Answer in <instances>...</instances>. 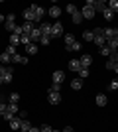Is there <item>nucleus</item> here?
<instances>
[{"label":"nucleus","mask_w":118,"mask_h":132,"mask_svg":"<svg viewBox=\"0 0 118 132\" xmlns=\"http://www.w3.org/2000/svg\"><path fill=\"white\" fill-rule=\"evenodd\" d=\"M63 81H65V71H61V69L53 71V83H57V85H63Z\"/></svg>","instance_id":"nucleus-8"},{"label":"nucleus","mask_w":118,"mask_h":132,"mask_svg":"<svg viewBox=\"0 0 118 132\" xmlns=\"http://www.w3.org/2000/svg\"><path fill=\"white\" fill-rule=\"evenodd\" d=\"M0 22H6V18H4V16H2V14H0Z\"/></svg>","instance_id":"nucleus-48"},{"label":"nucleus","mask_w":118,"mask_h":132,"mask_svg":"<svg viewBox=\"0 0 118 132\" xmlns=\"http://www.w3.org/2000/svg\"><path fill=\"white\" fill-rule=\"evenodd\" d=\"M4 28H6V30H10V32H14V28H16V16H14V14H8V16H6Z\"/></svg>","instance_id":"nucleus-4"},{"label":"nucleus","mask_w":118,"mask_h":132,"mask_svg":"<svg viewBox=\"0 0 118 132\" xmlns=\"http://www.w3.org/2000/svg\"><path fill=\"white\" fill-rule=\"evenodd\" d=\"M110 53H112V51L108 50L106 45H102V47H101V55H110Z\"/></svg>","instance_id":"nucleus-40"},{"label":"nucleus","mask_w":118,"mask_h":132,"mask_svg":"<svg viewBox=\"0 0 118 132\" xmlns=\"http://www.w3.org/2000/svg\"><path fill=\"white\" fill-rule=\"evenodd\" d=\"M108 89H110V91H116V89H118V83H116V81H112L110 85H108Z\"/></svg>","instance_id":"nucleus-44"},{"label":"nucleus","mask_w":118,"mask_h":132,"mask_svg":"<svg viewBox=\"0 0 118 132\" xmlns=\"http://www.w3.org/2000/svg\"><path fill=\"white\" fill-rule=\"evenodd\" d=\"M28 132H39V126H32V128H30Z\"/></svg>","instance_id":"nucleus-47"},{"label":"nucleus","mask_w":118,"mask_h":132,"mask_svg":"<svg viewBox=\"0 0 118 132\" xmlns=\"http://www.w3.org/2000/svg\"><path fill=\"white\" fill-rule=\"evenodd\" d=\"M79 63H81V67L89 69V67L93 65V55H89V53H83V57L79 59Z\"/></svg>","instance_id":"nucleus-6"},{"label":"nucleus","mask_w":118,"mask_h":132,"mask_svg":"<svg viewBox=\"0 0 118 132\" xmlns=\"http://www.w3.org/2000/svg\"><path fill=\"white\" fill-rule=\"evenodd\" d=\"M6 112H10V114H18V105L6 103Z\"/></svg>","instance_id":"nucleus-21"},{"label":"nucleus","mask_w":118,"mask_h":132,"mask_svg":"<svg viewBox=\"0 0 118 132\" xmlns=\"http://www.w3.org/2000/svg\"><path fill=\"white\" fill-rule=\"evenodd\" d=\"M53 130V128L49 126V124H41V126H39V132H51Z\"/></svg>","instance_id":"nucleus-39"},{"label":"nucleus","mask_w":118,"mask_h":132,"mask_svg":"<svg viewBox=\"0 0 118 132\" xmlns=\"http://www.w3.org/2000/svg\"><path fill=\"white\" fill-rule=\"evenodd\" d=\"M12 61H14V63H20V65H26V63H28V57H24V55H12Z\"/></svg>","instance_id":"nucleus-15"},{"label":"nucleus","mask_w":118,"mask_h":132,"mask_svg":"<svg viewBox=\"0 0 118 132\" xmlns=\"http://www.w3.org/2000/svg\"><path fill=\"white\" fill-rule=\"evenodd\" d=\"M26 53H28V55H35V53H38V45H35V44H28V45H26Z\"/></svg>","instance_id":"nucleus-19"},{"label":"nucleus","mask_w":118,"mask_h":132,"mask_svg":"<svg viewBox=\"0 0 118 132\" xmlns=\"http://www.w3.org/2000/svg\"><path fill=\"white\" fill-rule=\"evenodd\" d=\"M102 34H104V38L106 39H112L118 36V30L116 28H102Z\"/></svg>","instance_id":"nucleus-9"},{"label":"nucleus","mask_w":118,"mask_h":132,"mask_svg":"<svg viewBox=\"0 0 118 132\" xmlns=\"http://www.w3.org/2000/svg\"><path fill=\"white\" fill-rule=\"evenodd\" d=\"M69 69H71V71H79V69H81L79 59H71V61H69Z\"/></svg>","instance_id":"nucleus-20"},{"label":"nucleus","mask_w":118,"mask_h":132,"mask_svg":"<svg viewBox=\"0 0 118 132\" xmlns=\"http://www.w3.org/2000/svg\"><path fill=\"white\" fill-rule=\"evenodd\" d=\"M67 51H81V44H79L77 39H75L71 45H67Z\"/></svg>","instance_id":"nucleus-25"},{"label":"nucleus","mask_w":118,"mask_h":132,"mask_svg":"<svg viewBox=\"0 0 118 132\" xmlns=\"http://www.w3.org/2000/svg\"><path fill=\"white\" fill-rule=\"evenodd\" d=\"M20 132H24V130H20Z\"/></svg>","instance_id":"nucleus-51"},{"label":"nucleus","mask_w":118,"mask_h":132,"mask_svg":"<svg viewBox=\"0 0 118 132\" xmlns=\"http://www.w3.org/2000/svg\"><path fill=\"white\" fill-rule=\"evenodd\" d=\"M0 85H4V83H2V75H0Z\"/></svg>","instance_id":"nucleus-49"},{"label":"nucleus","mask_w":118,"mask_h":132,"mask_svg":"<svg viewBox=\"0 0 118 132\" xmlns=\"http://www.w3.org/2000/svg\"><path fill=\"white\" fill-rule=\"evenodd\" d=\"M110 51H116L118 50V38H112V39H106V44H104Z\"/></svg>","instance_id":"nucleus-12"},{"label":"nucleus","mask_w":118,"mask_h":132,"mask_svg":"<svg viewBox=\"0 0 118 132\" xmlns=\"http://www.w3.org/2000/svg\"><path fill=\"white\" fill-rule=\"evenodd\" d=\"M4 53H8V55H10V57H12V55H16V47H14V45H8Z\"/></svg>","instance_id":"nucleus-37"},{"label":"nucleus","mask_w":118,"mask_h":132,"mask_svg":"<svg viewBox=\"0 0 118 132\" xmlns=\"http://www.w3.org/2000/svg\"><path fill=\"white\" fill-rule=\"evenodd\" d=\"M79 12H81V16L87 18V20H93V18H95V10H93L90 6H83V8H81Z\"/></svg>","instance_id":"nucleus-5"},{"label":"nucleus","mask_w":118,"mask_h":132,"mask_svg":"<svg viewBox=\"0 0 118 132\" xmlns=\"http://www.w3.org/2000/svg\"><path fill=\"white\" fill-rule=\"evenodd\" d=\"M39 32H41V38H51V24L41 22L39 24Z\"/></svg>","instance_id":"nucleus-3"},{"label":"nucleus","mask_w":118,"mask_h":132,"mask_svg":"<svg viewBox=\"0 0 118 132\" xmlns=\"http://www.w3.org/2000/svg\"><path fill=\"white\" fill-rule=\"evenodd\" d=\"M24 18H26V22L34 24V12H32V8H26V10H24Z\"/></svg>","instance_id":"nucleus-18"},{"label":"nucleus","mask_w":118,"mask_h":132,"mask_svg":"<svg viewBox=\"0 0 118 132\" xmlns=\"http://www.w3.org/2000/svg\"><path fill=\"white\" fill-rule=\"evenodd\" d=\"M71 89H75V91H79V89H83V81H81V79H73V81H71Z\"/></svg>","instance_id":"nucleus-23"},{"label":"nucleus","mask_w":118,"mask_h":132,"mask_svg":"<svg viewBox=\"0 0 118 132\" xmlns=\"http://www.w3.org/2000/svg\"><path fill=\"white\" fill-rule=\"evenodd\" d=\"M12 79H14V75H12V73H4V75H2V83H4V85L12 83Z\"/></svg>","instance_id":"nucleus-31"},{"label":"nucleus","mask_w":118,"mask_h":132,"mask_svg":"<svg viewBox=\"0 0 118 132\" xmlns=\"http://www.w3.org/2000/svg\"><path fill=\"white\" fill-rule=\"evenodd\" d=\"M30 8H32V12H34V22H41V18L45 16V10H43V6L32 4Z\"/></svg>","instance_id":"nucleus-1"},{"label":"nucleus","mask_w":118,"mask_h":132,"mask_svg":"<svg viewBox=\"0 0 118 132\" xmlns=\"http://www.w3.org/2000/svg\"><path fill=\"white\" fill-rule=\"evenodd\" d=\"M8 124H10V130H14V132H16V130H20V124H22V118H20V116H14V118H12V120L10 122H8Z\"/></svg>","instance_id":"nucleus-11"},{"label":"nucleus","mask_w":118,"mask_h":132,"mask_svg":"<svg viewBox=\"0 0 118 132\" xmlns=\"http://www.w3.org/2000/svg\"><path fill=\"white\" fill-rule=\"evenodd\" d=\"M47 14H49L51 18H59L61 16V8H59V6H51L49 10H47Z\"/></svg>","instance_id":"nucleus-13"},{"label":"nucleus","mask_w":118,"mask_h":132,"mask_svg":"<svg viewBox=\"0 0 118 132\" xmlns=\"http://www.w3.org/2000/svg\"><path fill=\"white\" fill-rule=\"evenodd\" d=\"M47 101H49L51 105H59V103H61V95H59V93H53V91H49V93H47Z\"/></svg>","instance_id":"nucleus-10"},{"label":"nucleus","mask_w":118,"mask_h":132,"mask_svg":"<svg viewBox=\"0 0 118 132\" xmlns=\"http://www.w3.org/2000/svg\"><path fill=\"white\" fill-rule=\"evenodd\" d=\"M106 69L116 73V71H118V61H116V59H108V61H106Z\"/></svg>","instance_id":"nucleus-14"},{"label":"nucleus","mask_w":118,"mask_h":132,"mask_svg":"<svg viewBox=\"0 0 118 132\" xmlns=\"http://www.w3.org/2000/svg\"><path fill=\"white\" fill-rule=\"evenodd\" d=\"M77 10H79V8L75 4H67V14H75Z\"/></svg>","instance_id":"nucleus-38"},{"label":"nucleus","mask_w":118,"mask_h":132,"mask_svg":"<svg viewBox=\"0 0 118 132\" xmlns=\"http://www.w3.org/2000/svg\"><path fill=\"white\" fill-rule=\"evenodd\" d=\"M4 112H6V103L0 101V114H4Z\"/></svg>","instance_id":"nucleus-45"},{"label":"nucleus","mask_w":118,"mask_h":132,"mask_svg":"<svg viewBox=\"0 0 118 132\" xmlns=\"http://www.w3.org/2000/svg\"><path fill=\"white\" fill-rule=\"evenodd\" d=\"M106 103H108V97H106V95H96V105H98V106H106Z\"/></svg>","instance_id":"nucleus-16"},{"label":"nucleus","mask_w":118,"mask_h":132,"mask_svg":"<svg viewBox=\"0 0 118 132\" xmlns=\"http://www.w3.org/2000/svg\"><path fill=\"white\" fill-rule=\"evenodd\" d=\"M18 44H20V36H16V34H12V36H10V45H14V47H16Z\"/></svg>","instance_id":"nucleus-33"},{"label":"nucleus","mask_w":118,"mask_h":132,"mask_svg":"<svg viewBox=\"0 0 118 132\" xmlns=\"http://www.w3.org/2000/svg\"><path fill=\"white\" fill-rule=\"evenodd\" d=\"M20 44H24V45L32 44V42H30V36H26V34H24V36H20Z\"/></svg>","instance_id":"nucleus-36"},{"label":"nucleus","mask_w":118,"mask_h":132,"mask_svg":"<svg viewBox=\"0 0 118 132\" xmlns=\"http://www.w3.org/2000/svg\"><path fill=\"white\" fill-rule=\"evenodd\" d=\"M51 132H61V130H55V128H53V130H51Z\"/></svg>","instance_id":"nucleus-50"},{"label":"nucleus","mask_w":118,"mask_h":132,"mask_svg":"<svg viewBox=\"0 0 118 132\" xmlns=\"http://www.w3.org/2000/svg\"><path fill=\"white\" fill-rule=\"evenodd\" d=\"M18 101H20V93H12L10 95V103L12 105H18Z\"/></svg>","instance_id":"nucleus-34"},{"label":"nucleus","mask_w":118,"mask_h":132,"mask_svg":"<svg viewBox=\"0 0 118 132\" xmlns=\"http://www.w3.org/2000/svg\"><path fill=\"white\" fill-rule=\"evenodd\" d=\"M39 44L41 45H49V38H39Z\"/></svg>","instance_id":"nucleus-43"},{"label":"nucleus","mask_w":118,"mask_h":132,"mask_svg":"<svg viewBox=\"0 0 118 132\" xmlns=\"http://www.w3.org/2000/svg\"><path fill=\"white\" fill-rule=\"evenodd\" d=\"M77 73H79V79H81V81L89 77V69H85V67H81V69H79Z\"/></svg>","instance_id":"nucleus-27"},{"label":"nucleus","mask_w":118,"mask_h":132,"mask_svg":"<svg viewBox=\"0 0 118 132\" xmlns=\"http://www.w3.org/2000/svg\"><path fill=\"white\" fill-rule=\"evenodd\" d=\"M93 38H95V36H93V30H87V32L83 34V39H85V42H93Z\"/></svg>","instance_id":"nucleus-32"},{"label":"nucleus","mask_w":118,"mask_h":132,"mask_svg":"<svg viewBox=\"0 0 118 132\" xmlns=\"http://www.w3.org/2000/svg\"><path fill=\"white\" fill-rule=\"evenodd\" d=\"M71 16H73V24H81L83 22V16H81V12H75V14H71Z\"/></svg>","instance_id":"nucleus-30"},{"label":"nucleus","mask_w":118,"mask_h":132,"mask_svg":"<svg viewBox=\"0 0 118 132\" xmlns=\"http://www.w3.org/2000/svg\"><path fill=\"white\" fill-rule=\"evenodd\" d=\"M61 36H63V24L55 22L51 26V38H61Z\"/></svg>","instance_id":"nucleus-2"},{"label":"nucleus","mask_w":118,"mask_h":132,"mask_svg":"<svg viewBox=\"0 0 118 132\" xmlns=\"http://www.w3.org/2000/svg\"><path fill=\"white\" fill-rule=\"evenodd\" d=\"M39 38H41V32H39L38 26H34V28H32V32H30V42L35 44V42H39Z\"/></svg>","instance_id":"nucleus-7"},{"label":"nucleus","mask_w":118,"mask_h":132,"mask_svg":"<svg viewBox=\"0 0 118 132\" xmlns=\"http://www.w3.org/2000/svg\"><path fill=\"white\" fill-rule=\"evenodd\" d=\"M59 89H61V85H57V83H53L49 87V91H53V93H59Z\"/></svg>","instance_id":"nucleus-41"},{"label":"nucleus","mask_w":118,"mask_h":132,"mask_svg":"<svg viewBox=\"0 0 118 132\" xmlns=\"http://www.w3.org/2000/svg\"><path fill=\"white\" fill-rule=\"evenodd\" d=\"M32 28H34V24H32V22H24V24H22V36H24V34H26V36H30Z\"/></svg>","instance_id":"nucleus-17"},{"label":"nucleus","mask_w":118,"mask_h":132,"mask_svg":"<svg viewBox=\"0 0 118 132\" xmlns=\"http://www.w3.org/2000/svg\"><path fill=\"white\" fill-rule=\"evenodd\" d=\"M12 71H14V69H10L8 65H2V63H0V75H4V73H12Z\"/></svg>","instance_id":"nucleus-35"},{"label":"nucleus","mask_w":118,"mask_h":132,"mask_svg":"<svg viewBox=\"0 0 118 132\" xmlns=\"http://www.w3.org/2000/svg\"><path fill=\"white\" fill-rule=\"evenodd\" d=\"M12 61V57L8 53H0V63H2V65H6V63H10Z\"/></svg>","instance_id":"nucleus-28"},{"label":"nucleus","mask_w":118,"mask_h":132,"mask_svg":"<svg viewBox=\"0 0 118 132\" xmlns=\"http://www.w3.org/2000/svg\"><path fill=\"white\" fill-rule=\"evenodd\" d=\"M30 128H32V122H30L28 118H22V124H20V130H24V132H28Z\"/></svg>","instance_id":"nucleus-22"},{"label":"nucleus","mask_w":118,"mask_h":132,"mask_svg":"<svg viewBox=\"0 0 118 132\" xmlns=\"http://www.w3.org/2000/svg\"><path fill=\"white\" fill-rule=\"evenodd\" d=\"M106 8L116 14V12H118V2H116V0H110V2H106Z\"/></svg>","instance_id":"nucleus-24"},{"label":"nucleus","mask_w":118,"mask_h":132,"mask_svg":"<svg viewBox=\"0 0 118 132\" xmlns=\"http://www.w3.org/2000/svg\"><path fill=\"white\" fill-rule=\"evenodd\" d=\"M63 38H65V47H67V45H71L75 42V36L73 34H63Z\"/></svg>","instance_id":"nucleus-26"},{"label":"nucleus","mask_w":118,"mask_h":132,"mask_svg":"<svg viewBox=\"0 0 118 132\" xmlns=\"http://www.w3.org/2000/svg\"><path fill=\"white\" fill-rule=\"evenodd\" d=\"M14 116H16V114H10V112H4V120H6V122H10L12 118H14Z\"/></svg>","instance_id":"nucleus-42"},{"label":"nucleus","mask_w":118,"mask_h":132,"mask_svg":"<svg viewBox=\"0 0 118 132\" xmlns=\"http://www.w3.org/2000/svg\"><path fill=\"white\" fill-rule=\"evenodd\" d=\"M61 132H75V130H73V128H71V126H65V128H63Z\"/></svg>","instance_id":"nucleus-46"},{"label":"nucleus","mask_w":118,"mask_h":132,"mask_svg":"<svg viewBox=\"0 0 118 132\" xmlns=\"http://www.w3.org/2000/svg\"><path fill=\"white\" fill-rule=\"evenodd\" d=\"M102 16H104V20H112V18H114V12L108 10V8H104V10H102Z\"/></svg>","instance_id":"nucleus-29"}]
</instances>
